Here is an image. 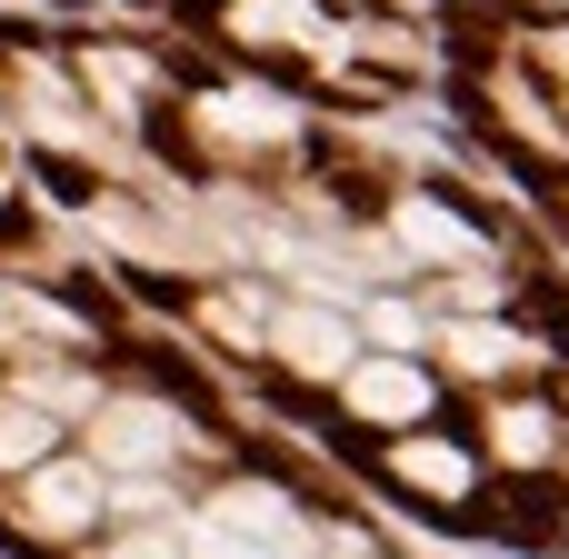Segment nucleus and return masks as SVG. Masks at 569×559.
I'll use <instances>...</instances> for the list:
<instances>
[{"instance_id":"f257e3e1","label":"nucleus","mask_w":569,"mask_h":559,"mask_svg":"<svg viewBox=\"0 0 569 559\" xmlns=\"http://www.w3.org/2000/svg\"><path fill=\"white\" fill-rule=\"evenodd\" d=\"M170 450H180V420H170V410H150V400H120V410H100V460L140 470V460H170Z\"/></svg>"},{"instance_id":"f03ea898","label":"nucleus","mask_w":569,"mask_h":559,"mask_svg":"<svg viewBox=\"0 0 569 559\" xmlns=\"http://www.w3.org/2000/svg\"><path fill=\"white\" fill-rule=\"evenodd\" d=\"M30 510H40V530H50V540H70V530H90L100 490H90V470H50V480L30 490Z\"/></svg>"},{"instance_id":"7ed1b4c3","label":"nucleus","mask_w":569,"mask_h":559,"mask_svg":"<svg viewBox=\"0 0 569 559\" xmlns=\"http://www.w3.org/2000/svg\"><path fill=\"white\" fill-rule=\"evenodd\" d=\"M280 350H290L300 370H350V330H340V320H320V310L280 320Z\"/></svg>"},{"instance_id":"20e7f679","label":"nucleus","mask_w":569,"mask_h":559,"mask_svg":"<svg viewBox=\"0 0 569 559\" xmlns=\"http://www.w3.org/2000/svg\"><path fill=\"white\" fill-rule=\"evenodd\" d=\"M40 450H50V420L30 400H0V470H30Z\"/></svg>"},{"instance_id":"39448f33","label":"nucleus","mask_w":569,"mask_h":559,"mask_svg":"<svg viewBox=\"0 0 569 559\" xmlns=\"http://www.w3.org/2000/svg\"><path fill=\"white\" fill-rule=\"evenodd\" d=\"M350 390H360L370 410H420V380H410V370H350Z\"/></svg>"},{"instance_id":"423d86ee","label":"nucleus","mask_w":569,"mask_h":559,"mask_svg":"<svg viewBox=\"0 0 569 559\" xmlns=\"http://www.w3.org/2000/svg\"><path fill=\"white\" fill-rule=\"evenodd\" d=\"M120 559H170V550H120Z\"/></svg>"}]
</instances>
